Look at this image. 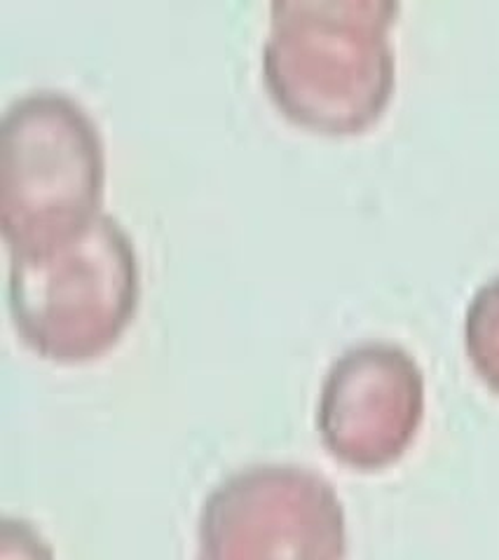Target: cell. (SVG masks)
Listing matches in <instances>:
<instances>
[{
  "instance_id": "1",
  "label": "cell",
  "mask_w": 499,
  "mask_h": 560,
  "mask_svg": "<svg viewBox=\"0 0 499 560\" xmlns=\"http://www.w3.org/2000/svg\"><path fill=\"white\" fill-rule=\"evenodd\" d=\"M394 0H272L263 82L277 108L322 135H359L394 94Z\"/></svg>"
},
{
  "instance_id": "2",
  "label": "cell",
  "mask_w": 499,
  "mask_h": 560,
  "mask_svg": "<svg viewBox=\"0 0 499 560\" xmlns=\"http://www.w3.org/2000/svg\"><path fill=\"white\" fill-rule=\"evenodd\" d=\"M139 299L135 244L106 211L73 237L10 260L8 307L16 334L59 364H82L115 348Z\"/></svg>"
},
{
  "instance_id": "3",
  "label": "cell",
  "mask_w": 499,
  "mask_h": 560,
  "mask_svg": "<svg viewBox=\"0 0 499 560\" xmlns=\"http://www.w3.org/2000/svg\"><path fill=\"white\" fill-rule=\"evenodd\" d=\"M106 151L98 125L73 96L36 90L0 125V221L10 254L40 252L102 213Z\"/></svg>"
},
{
  "instance_id": "4",
  "label": "cell",
  "mask_w": 499,
  "mask_h": 560,
  "mask_svg": "<svg viewBox=\"0 0 499 560\" xmlns=\"http://www.w3.org/2000/svg\"><path fill=\"white\" fill-rule=\"evenodd\" d=\"M336 490L301 465H252L216 486L199 512L197 560H340Z\"/></svg>"
},
{
  "instance_id": "5",
  "label": "cell",
  "mask_w": 499,
  "mask_h": 560,
  "mask_svg": "<svg viewBox=\"0 0 499 560\" xmlns=\"http://www.w3.org/2000/svg\"><path fill=\"white\" fill-rule=\"evenodd\" d=\"M425 383L396 345L369 342L345 352L322 385L317 427L340 463L380 469L402 455L418 432Z\"/></svg>"
},
{
  "instance_id": "6",
  "label": "cell",
  "mask_w": 499,
  "mask_h": 560,
  "mask_svg": "<svg viewBox=\"0 0 499 560\" xmlns=\"http://www.w3.org/2000/svg\"><path fill=\"white\" fill-rule=\"evenodd\" d=\"M467 350L478 375L499 392V277L480 287L469 305Z\"/></svg>"
},
{
  "instance_id": "7",
  "label": "cell",
  "mask_w": 499,
  "mask_h": 560,
  "mask_svg": "<svg viewBox=\"0 0 499 560\" xmlns=\"http://www.w3.org/2000/svg\"><path fill=\"white\" fill-rule=\"evenodd\" d=\"M3 560H55V551L28 521L5 516Z\"/></svg>"
}]
</instances>
